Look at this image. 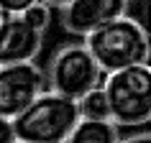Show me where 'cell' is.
<instances>
[{
  "instance_id": "1",
  "label": "cell",
  "mask_w": 151,
  "mask_h": 143,
  "mask_svg": "<svg viewBox=\"0 0 151 143\" xmlns=\"http://www.w3.org/2000/svg\"><path fill=\"white\" fill-rule=\"evenodd\" d=\"M85 46L103 74L128 69L136 64H149L151 51L146 28L138 26L131 16H120L97 26L95 31L85 36Z\"/></svg>"
},
{
  "instance_id": "2",
  "label": "cell",
  "mask_w": 151,
  "mask_h": 143,
  "mask_svg": "<svg viewBox=\"0 0 151 143\" xmlns=\"http://www.w3.org/2000/svg\"><path fill=\"white\" fill-rule=\"evenodd\" d=\"M10 123L16 143H64L80 123V107L69 97L41 92Z\"/></svg>"
},
{
  "instance_id": "3",
  "label": "cell",
  "mask_w": 151,
  "mask_h": 143,
  "mask_svg": "<svg viewBox=\"0 0 151 143\" xmlns=\"http://www.w3.org/2000/svg\"><path fill=\"white\" fill-rule=\"evenodd\" d=\"M103 92L110 107V123L115 125H146L151 118V69L136 64L110 72L103 82Z\"/></svg>"
},
{
  "instance_id": "4",
  "label": "cell",
  "mask_w": 151,
  "mask_h": 143,
  "mask_svg": "<svg viewBox=\"0 0 151 143\" xmlns=\"http://www.w3.org/2000/svg\"><path fill=\"white\" fill-rule=\"evenodd\" d=\"M103 84V72L87 51L85 44H69L59 49L49 64V92H56L69 100H80Z\"/></svg>"
},
{
  "instance_id": "5",
  "label": "cell",
  "mask_w": 151,
  "mask_h": 143,
  "mask_svg": "<svg viewBox=\"0 0 151 143\" xmlns=\"http://www.w3.org/2000/svg\"><path fill=\"white\" fill-rule=\"evenodd\" d=\"M44 92V72L33 61L0 64V118L13 120Z\"/></svg>"
},
{
  "instance_id": "6",
  "label": "cell",
  "mask_w": 151,
  "mask_h": 143,
  "mask_svg": "<svg viewBox=\"0 0 151 143\" xmlns=\"http://www.w3.org/2000/svg\"><path fill=\"white\" fill-rule=\"evenodd\" d=\"M128 0H72L62 8V26L69 33L87 36L97 26L126 16Z\"/></svg>"
},
{
  "instance_id": "7",
  "label": "cell",
  "mask_w": 151,
  "mask_h": 143,
  "mask_svg": "<svg viewBox=\"0 0 151 143\" xmlns=\"http://www.w3.org/2000/svg\"><path fill=\"white\" fill-rule=\"evenodd\" d=\"M41 36L33 31L21 16H8L0 28V64H21L33 61L41 51Z\"/></svg>"
},
{
  "instance_id": "8",
  "label": "cell",
  "mask_w": 151,
  "mask_h": 143,
  "mask_svg": "<svg viewBox=\"0 0 151 143\" xmlns=\"http://www.w3.org/2000/svg\"><path fill=\"white\" fill-rule=\"evenodd\" d=\"M118 125L110 120H85L80 118V123L74 125V130L69 133V138L64 143H118Z\"/></svg>"
},
{
  "instance_id": "9",
  "label": "cell",
  "mask_w": 151,
  "mask_h": 143,
  "mask_svg": "<svg viewBox=\"0 0 151 143\" xmlns=\"http://www.w3.org/2000/svg\"><path fill=\"white\" fill-rule=\"evenodd\" d=\"M77 107H80V118L85 120H110V107H108V97L103 92V84L90 89L85 97H80Z\"/></svg>"
},
{
  "instance_id": "10",
  "label": "cell",
  "mask_w": 151,
  "mask_h": 143,
  "mask_svg": "<svg viewBox=\"0 0 151 143\" xmlns=\"http://www.w3.org/2000/svg\"><path fill=\"white\" fill-rule=\"evenodd\" d=\"M21 18H23L26 23L31 26L33 31L44 33L49 28V23H51V8H49L46 3H41V0H36L33 5H28V8L21 13Z\"/></svg>"
},
{
  "instance_id": "11",
  "label": "cell",
  "mask_w": 151,
  "mask_h": 143,
  "mask_svg": "<svg viewBox=\"0 0 151 143\" xmlns=\"http://www.w3.org/2000/svg\"><path fill=\"white\" fill-rule=\"evenodd\" d=\"M36 0H0V10L5 16H21L28 5H33Z\"/></svg>"
},
{
  "instance_id": "12",
  "label": "cell",
  "mask_w": 151,
  "mask_h": 143,
  "mask_svg": "<svg viewBox=\"0 0 151 143\" xmlns=\"http://www.w3.org/2000/svg\"><path fill=\"white\" fill-rule=\"evenodd\" d=\"M0 143H16L13 135V123L8 118H0Z\"/></svg>"
},
{
  "instance_id": "13",
  "label": "cell",
  "mask_w": 151,
  "mask_h": 143,
  "mask_svg": "<svg viewBox=\"0 0 151 143\" xmlns=\"http://www.w3.org/2000/svg\"><path fill=\"white\" fill-rule=\"evenodd\" d=\"M118 143H151V138H149V133H138V135H131V138L118 141Z\"/></svg>"
},
{
  "instance_id": "14",
  "label": "cell",
  "mask_w": 151,
  "mask_h": 143,
  "mask_svg": "<svg viewBox=\"0 0 151 143\" xmlns=\"http://www.w3.org/2000/svg\"><path fill=\"white\" fill-rule=\"evenodd\" d=\"M41 3H46L49 8H59V10H62L64 5H69L72 0H41Z\"/></svg>"
},
{
  "instance_id": "15",
  "label": "cell",
  "mask_w": 151,
  "mask_h": 143,
  "mask_svg": "<svg viewBox=\"0 0 151 143\" xmlns=\"http://www.w3.org/2000/svg\"><path fill=\"white\" fill-rule=\"evenodd\" d=\"M5 18H8V16H5V13L0 10V28H3V23H5Z\"/></svg>"
},
{
  "instance_id": "16",
  "label": "cell",
  "mask_w": 151,
  "mask_h": 143,
  "mask_svg": "<svg viewBox=\"0 0 151 143\" xmlns=\"http://www.w3.org/2000/svg\"><path fill=\"white\" fill-rule=\"evenodd\" d=\"M128 3H131V0H128Z\"/></svg>"
}]
</instances>
